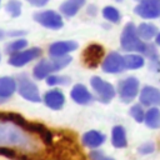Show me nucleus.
<instances>
[{"label": "nucleus", "mask_w": 160, "mask_h": 160, "mask_svg": "<svg viewBox=\"0 0 160 160\" xmlns=\"http://www.w3.org/2000/svg\"><path fill=\"white\" fill-rule=\"evenodd\" d=\"M26 46H28L26 39L19 38V39H15V40H12V41H10L5 45V52L8 55H12L15 52H19V51L24 50Z\"/></svg>", "instance_id": "5701e85b"}, {"label": "nucleus", "mask_w": 160, "mask_h": 160, "mask_svg": "<svg viewBox=\"0 0 160 160\" xmlns=\"http://www.w3.org/2000/svg\"><path fill=\"white\" fill-rule=\"evenodd\" d=\"M70 96L71 99L76 102V104H80V105H86V104H90L92 100H94V96L88 90V88L82 84H76L72 86L71 91H70Z\"/></svg>", "instance_id": "2eb2a0df"}, {"label": "nucleus", "mask_w": 160, "mask_h": 160, "mask_svg": "<svg viewBox=\"0 0 160 160\" xmlns=\"http://www.w3.org/2000/svg\"><path fill=\"white\" fill-rule=\"evenodd\" d=\"M136 30H138V35L144 41H149L151 39H155L156 34L159 32L158 28L151 22H141L139 26H136Z\"/></svg>", "instance_id": "6ab92c4d"}, {"label": "nucleus", "mask_w": 160, "mask_h": 160, "mask_svg": "<svg viewBox=\"0 0 160 160\" xmlns=\"http://www.w3.org/2000/svg\"><path fill=\"white\" fill-rule=\"evenodd\" d=\"M120 45H121V49L128 52L135 51V52L142 54L146 48V42L142 39H140V36L138 35L136 26L132 22H128L124 26L120 36Z\"/></svg>", "instance_id": "7ed1b4c3"}, {"label": "nucleus", "mask_w": 160, "mask_h": 160, "mask_svg": "<svg viewBox=\"0 0 160 160\" xmlns=\"http://www.w3.org/2000/svg\"><path fill=\"white\" fill-rule=\"evenodd\" d=\"M0 61H1V52H0Z\"/></svg>", "instance_id": "c9c22d12"}, {"label": "nucleus", "mask_w": 160, "mask_h": 160, "mask_svg": "<svg viewBox=\"0 0 160 160\" xmlns=\"http://www.w3.org/2000/svg\"><path fill=\"white\" fill-rule=\"evenodd\" d=\"M90 84H91V88L100 102L108 104L114 99L116 91H115V88L110 82L102 80L99 76H92L90 79Z\"/></svg>", "instance_id": "423d86ee"}, {"label": "nucleus", "mask_w": 160, "mask_h": 160, "mask_svg": "<svg viewBox=\"0 0 160 160\" xmlns=\"http://www.w3.org/2000/svg\"><path fill=\"white\" fill-rule=\"evenodd\" d=\"M70 56H59V58H51V59H42L40 60L32 69V75L38 80L46 79L50 74L61 70L66 65L71 62Z\"/></svg>", "instance_id": "f03ea898"}, {"label": "nucleus", "mask_w": 160, "mask_h": 160, "mask_svg": "<svg viewBox=\"0 0 160 160\" xmlns=\"http://www.w3.org/2000/svg\"><path fill=\"white\" fill-rule=\"evenodd\" d=\"M139 80L135 76H129L118 82V94L122 102H131L139 92Z\"/></svg>", "instance_id": "39448f33"}, {"label": "nucleus", "mask_w": 160, "mask_h": 160, "mask_svg": "<svg viewBox=\"0 0 160 160\" xmlns=\"http://www.w3.org/2000/svg\"><path fill=\"white\" fill-rule=\"evenodd\" d=\"M78 49V42L74 40H62V41H55L49 46V55L51 58H59L65 56L66 54L75 51Z\"/></svg>", "instance_id": "f8f14e48"}, {"label": "nucleus", "mask_w": 160, "mask_h": 160, "mask_svg": "<svg viewBox=\"0 0 160 160\" xmlns=\"http://www.w3.org/2000/svg\"><path fill=\"white\" fill-rule=\"evenodd\" d=\"M101 14H102L104 19L108 20L109 22L116 24V22H119V21L121 20V14H120V11H119L116 8L110 6V5H109V6H105V8L102 9Z\"/></svg>", "instance_id": "b1692460"}, {"label": "nucleus", "mask_w": 160, "mask_h": 160, "mask_svg": "<svg viewBox=\"0 0 160 160\" xmlns=\"http://www.w3.org/2000/svg\"><path fill=\"white\" fill-rule=\"evenodd\" d=\"M101 69H102L104 72H108V74H119V72H121V71H124L126 69L125 59L119 52L111 51L102 60Z\"/></svg>", "instance_id": "9d476101"}, {"label": "nucleus", "mask_w": 160, "mask_h": 160, "mask_svg": "<svg viewBox=\"0 0 160 160\" xmlns=\"http://www.w3.org/2000/svg\"><path fill=\"white\" fill-rule=\"evenodd\" d=\"M111 142L118 149L125 148L128 145L126 132H125V129L121 125H116V126L112 128V130H111Z\"/></svg>", "instance_id": "aec40b11"}, {"label": "nucleus", "mask_w": 160, "mask_h": 160, "mask_svg": "<svg viewBox=\"0 0 160 160\" xmlns=\"http://www.w3.org/2000/svg\"><path fill=\"white\" fill-rule=\"evenodd\" d=\"M25 1H28L30 5H32V6H36V8H42V6H45L50 0H25Z\"/></svg>", "instance_id": "c756f323"}, {"label": "nucleus", "mask_w": 160, "mask_h": 160, "mask_svg": "<svg viewBox=\"0 0 160 160\" xmlns=\"http://www.w3.org/2000/svg\"><path fill=\"white\" fill-rule=\"evenodd\" d=\"M22 10V4L19 0H9L5 4V11L11 16V18H18L21 15Z\"/></svg>", "instance_id": "393cba45"}, {"label": "nucleus", "mask_w": 160, "mask_h": 160, "mask_svg": "<svg viewBox=\"0 0 160 160\" xmlns=\"http://www.w3.org/2000/svg\"><path fill=\"white\" fill-rule=\"evenodd\" d=\"M101 160H114V159H111V158H105V156H104Z\"/></svg>", "instance_id": "f704fd0d"}, {"label": "nucleus", "mask_w": 160, "mask_h": 160, "mask_svg": "<svg viewBox=\"0 0 160 160\" xmlns=\"http://www.w3.org/2000/svg\"><path fill=\"white\" fill-rule=\"evenodd\" d=\"M45 105L51 110H60L65 104V96L59 89H52L45 92L42 98Z\"/></svg>", "instance_id": "4468645a"}, {"label": "nucleus", "mask_w": 160, "mask_h": 160, "mask_svg": "<svg viewBox=\"0 0 160 160\" xmlns=\"http://www.w3.org/2000/svg\"><path fill=\"white\" fill-rule=\"evenodd\" d=\"M18 91L19 94L25 99L31 102H40V92L34 81H31L26 75L21 74L18 78Z\"/></svg>", "instance_id": "0eeeda50"}, {"label": "nucleus", "mask_w": 160, "mask_h": 160, "mask_svg": "<svg viewBox=\"0 0 160 160\" xmlns=\"http://www.w3.org/2000/svg\"><path fill=\"white\" fill-rule=\"evenodd\" d=\"M130 115L134 118V120L136 122H142L144 118H145V111L142 109V105L140 104H135L130 108Z\"/></svg>", "instance_id": "bb28decb"}, {"label": "nucleus", "mask_w": 160, "mask_h": 160, "mask_svg": "<svg viewBox=\"0 0 160 160\" xmlns=\"http://www.w3.org/2000/svg\"><path fill=\"white\" fill-rule=\"evenodd\" d=\"M140 104L144 106L160 105V90L154 86H144L140 91Z\"/></svg>", "instance_id": "ddd939ff"}, {"label": "nucleus", "mask_w": 160, "mask_h": 160, "mask_svg": "<svg viewBox=\"0 0 160 160\" xmlns=\"http://www.w3.org/2000/svg\"><path fill=\"white\" fill-rule=\"evenodd\" d=\"M115 1H122V0H115Z\"/></svg>", "instance_id": "e433bc0d"}, {"label": "nucleus", "mask_w": 160, "mask_h": 160, "mask_svg": "<svg viewBox=\"0 0 160 160\" xmlns=\"http://www.w3.org/2000/svg\"><path fill=\"white\" fill-rule=\"evenodd\" d=\"M139 1H140V0H139Z\"/></svg>", "instance_id": "58836bf2"}, {"label": "nucleus", "mask_w": 160, "mask_h": 160, "mask_svg": "<svg viewBox=\"0 0 160 160\" xmlns=\"http://www.w3.org/2000/svg\"><path fill=\"white\" fill-rule=\"evenodd\" d=\"M86 11H88V14H90L91 16H94V15H96V11H98V9H96V6H95L94 4H91V5H89V6H88Z\"/></svg>", "instance_id": "2f4dec72"}, {"label": "nucleus", "mask_w": 160, "mask_h": 160, "mask_svg": "<svg viewBox=\"0 0 160 160\" xmlns=\"http://www.w3.org/2000/svg\"><path fill=\"white\" fill-rule=\"evenodd\" d=\"M102 56H104V48L99 44L89 45L82 52V60L88 68H96L102 60Z\"/></svg>", "instance_id": "9b49d317"}, {"label": "nucleus", "mask_w": 160, "mask_h": 160, "mask_svg": "<svg viewBox=\"0 0 160 160\" xmlns=\"http://www.w3.org/2000/svg\"><path fill=\"white\" fill-rule=\"evenodd\" d=\"M134 12L146 20L160 18V0H140Z\"/></svg>", "instance_id": "6e6552de"}, {"label": "nucleus", "mask_w": 160, "mask_h": 160, "mask_svg": "<svg viewBox=\"0 0 160 160\" xmlns=\"http://www.w3.org/2000/svg\"><path fill=\"white\" fill-rule=\"evenodd\" d=\"M125 59V66L126 69H131V70H135V69H140L145 65V59L144 56L139 55V54H128L124 56Z\"/></svg>", "instance_id": "4be33fe9"}, {"label": "nucleus", "mask_w": 160, "mask_h": 160, "mask_svg": "<svg viewBox=\"0 0 160 160\" xmlns=\"http://www.w3.org/2000/svg\"><path fill=\"white\" fill-rule=\"evenodd\" d=\"M41 49L40 48H30V49H24L19 52H15L12 55H10L9 58V64L11 66H15V68H20V66H24L26 64H29L30 61L40 58L41 55Z\"/></svg>", "instance_id": "1a4fd4ad"}, {"label": "nucleus", "mask_w": 160, "mask_h": 160, "mask_svg": "<svg viewBox=\"0 0 160 160\" xmlns=\"http://www.w3.org/2000/svg\"><path fill=\"white\" fill-rule=\"evenodd\" d=\"M105 135L98 130H90L88 132H85L81 138V142L86 146V148H90V149H96L99 148L100 145L104 144L105 141Z\"/></svg>", "instance_id": "f3484780"}, {"label": "nucleus", "mask_w": 160, "mask_h": 160, "mask_svg": "<svg viewBox=\"0 0 160 160\" xmlns=\"http://www.w3.org/2000/svg\"><path fill=\"white\" fill-rule=\"evenodd\" d=\"M142 55L148 56V58L150 59V61H154V60H158V59H159V55H158V50H156V48H155L152 44H148V42H146V48H145V50H144Z\"/></svg>", "instance_id": "cd10ccee"}, {"label": "nucleus", "mask_w": 160, "mask_h": 160, "mask_svg": "<svg viewBox=\"0 0 160 160\" xmlns=\"http://www.w3.org/2000/svg\"><path fill=\"white\" fill-rule=\"evenodd\" d=\"M6 35H8V32H6V31H4L2 29H0V40H2Z\"/></svg>", "instance_id": "72a5a7b5"}, {"label": "nucleus", "mask_w": 160, "mask_h": 160, "mask_svg": "<svg viewBox=\"0 0 160 160\" xmlns=\"http://www.w3.org/2000/svg\"><path fill=\"white\" fill-rule=\"evenodd\" d=\"M89 156H90V160H101L104 158V154L100 150H91Z\"/></svg>", "instance_id": "7c9ffc66"}, {"label": "nucleus", "mask_w": 160, "mask_h": 160, "mask_svg": "<svg viewBox=\"0 0 160 160\" xmlns=\"http://www.w3.org/2000/svg\"><path fill=\"white\" fill-rule=\"evenodd\" d=\"M85 1L86 0H65L60 5V12L66 18H72L85 5Z\"/></svg>", "instance_id": "a211bd4d"}, {"label": "nucleus", "mask_w": 160, "mask_h": 160, "mask_svg": "<svg viewBox=\"0 0 160 160\" xmlns=\"http://www.w3.org/2000/svg\"><path fill=\"white\" fill-rule=\"evenodd\" d=\"M154 150H155V145H154V142H150V141L144 142V144H141V145L138 148V152H139V154H142V155L151 154Z\"/></svg>", "instance_id": "c85d7f7f"}, {"label": "nucleus", "mask_w": 160, "mask_h": 160, "mask_svg": "<svg viewBox=\"0 0 160 160\" xmlns=\"http://www.w3.org/2000/svg\"><path fill=\"white\" fill-rule=\"evenodd\" d=\"M155 44L158 45V46H160V31L156 34V36H155Z\"/></svg>", "instance_id": "473e14b6"}, {"label": "nucleus", "mask_w": 160, "mask_h": 160, "mask_svg": "<svg viewBox=\"0 0 160 160\" xmlns=\"http://www.w3.org/2000/svg\"><path fill=\"white\" fill-rule=\"evenodd\" d=\"M29 124L18 115L0 118V149L32 151L36 149V140L30 135Z\"/></svg>", "instance_id": "f257e3e1"}, {"label": "nucleus", "mask_w": 160, "mask_h": 160, "mask_svg": "<svg viewBox=\"0 0 160 160\" xmlns=\"http://www.w3.org/2000/svg\"><path fill=\"white\" fill-rule=\"evenodd\" d=\"M71 81V79L69 76L65 75H49L46 78V84L50 86H55V85H68Z\"/></svg>", "instance_id": "a878e982"}, {"label": "nucleus", "mask_w": 160, "mask_h": 160, "mask_svg": "<svg viewBox=\"0 0 160 160\" xmlns=\"http://www.w3.org/2000/svg\"><path fill=\"white\" fill-rule=\"evenodd\" d=\"M144 122L150 129H159L160 128V109L156 106H150L149 110L145 112Z\"/></svg>", "instance_id": "412c9836"}, {"label": "nucleus", "mask_w": 160, "mask_h": 160, "mask_svg": "<svg viewBox=\"0 0 160 160\" xmlns=\"http://www.w3.org/2000/svg\"><path fill=\"white\" fill-rule=\"evenodd\" d=\"M0 5H1V0H0Z\"/></svg>", "instance_id": "4c0bfd02"}, {"label": "nucleus", "mask_w": 160, "mask_h": 160, "mask_svg": "<svg viewBox=\"0 0 160 160\" xmlns=\"http://www.w3.org/2000/svg\"><path fill=\"white\" fill-rule=\"evenodd\" d=\"M16 89H18V82L14 78L1 76L0 78V102H4L9 98H11Z\"/></svg>", "instance_id": "dca6fc26"}, {"label": "nucleus", "mask_w": 160, "mask_h": 160, "mask_svg": "<svg viewBox=\"0 0 160 160\" xmlns=\"http://www.w3.org/2000/svg\"><path fill=\"white\" fill-rule=\"evenodd\" d=\"M34 20L41 26L50 30H59L64 26V20L60 12L55 10H42L34 14Z\"/></svg>", "instance_id": "20e7f679"}]
</instances>
